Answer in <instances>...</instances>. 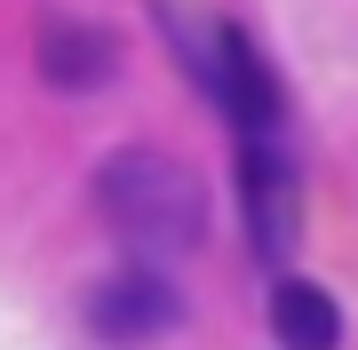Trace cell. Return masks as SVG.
<instances>
[{
	"label": "cell",
	"instance_id": "cell-4",
	"mask_svg": "<svg viewBox=\"0 0 358 350\" xmlns=\"http://www.w3.org/2000/svg\"><path fill=\"white\" fill-rule=\"evenodd\" d=\"M239 199H247V231H255V255L279 263L294 247V223H303V175H294L287 143H239Z\"/></svg>",
	"mask_w": 358,
	"mask_h": 350
},
{
	"label": "cell",
	"instance_id": "cell-5",
	"mask_svg": "<svg viewBox=\"0 0 358 350\" xmlns=\"http://www.w3.org/2000/svg\"><path fill=\"white\" fill-rule=\"evenodd\" d=\"M120 72V40L103 24H80V16H40V80L56 96H88Z\"/></svg>",
	"mask_w": 358,
	"mask_h": 350
},
{
	"label": "cell",
	"instance_id": "cell-3",
	"mask_svg": "<svg viewBox=\"0 0 358 350\" xmlns=\"http://www.w3.org/2000/svg\"><path fill=\"white\" fill-rule=\"evenodd\" d=\"M183 319V295L176 279L152 271V263H136V271H112L88 286V335L112 342V350H136V342H159L167 326Z\"/></svg>",
	"mask_w": 358,
	"mask_h": 350
},
{
	"label": "cell",
	"instance_id": "cell-2",
	"mask_svg": "<svg viewBox=\"0 0 358 350\" xmlns=\"http://www.w3.org/2000/svg\"><path fill=\"white\" fill-rule=\"evenodd\" d=\"M159 32H167V48L183 56V72H192L207 96H215V112L239 128V143L279 136V80H271V64L255 56V40L231 24V16L159 8Z\"/></svg>",
	"mask_w": 358,
	"mask_h": 350
},
{
	"label": "cell",
	"instance_id": "cell-1",
	"mask_svg": "<svg viewBox=\"0 0 358 350\" xmlns=\"http://www.w3.org/2000/svg\"><path fill=\"white\" fill-rule=\"evenodd\" d=\"M96 207L120 231V247L143 255V263L192 255L207 239V183L183 159L152 152V143H128V152H112L96 168Z\"/></svg>",
	"mask_w": 358,
	"mask_h": 350
},
{
	"label": "cell",
	"instance_id": "cell-6",
	"mask_svg": "<svg viewBox=\"0 0 358 350\" xmlns=\"http://www.w3.org/2000/svg\"><path fill=\"white\" fill-rule=\"evenodd\" d=\"M271 335H279V350H334L343 342V311H334L327 286L279 279L271 286Z\"/></svg>",
	"mask_w": 358,
	"mask_h": 350
}]
</instances>
